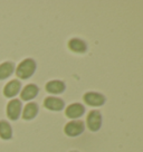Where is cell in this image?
Wrapping results in <instances>:
<instances>
[{
    "mask_svg": "<svg viewBox=\"0 0 143 152\" xmlns=\"http://www.w3.org/2000/svg\"><path fill=\"white\" fill-rule=\"evenodd\" d=\"M36 71V63L34 59L31 58H27L23 62L20 63L17 69H16V74L19 78H23V80H26V78H29L30 76L33 75Z\"/></svg>",
    "mask_w": 143,
    "mask_h": 152,
    "instance_id": "1",
    "label": "cell"
},
{
    "mask_svg": "<svg viewBox=\"0 0 143 152\" xmlns=\"http://www.w3.org/2000/svg\"><path fill=\"white\" fill-rule=\"evenodd\" d=\"M85 125L82 121H72L65 125L64 131L68 137H77L84 132Z\"/></svg>",
    "mask_w": 143,
    "mask_h": 152,
    "instance_id": "2",
    "label": "cell"
},
{
    "mask_svg": "<svg viewBox=\"0 0 143 152\" xmlns=\"http://www.w3.org/2000/svg\"><path fill=\"white\" fill-rule=\"evenodd\" d=\"M21 113V102L17 99L11 100L7 105V116L10 120H17L20 116Z\"/></svg>",
    "mask_w": 143,
    "mask_h": 152,
    "instance_id": "3",
    "label": "cell"
},
{
    "mask_svg": "<svg viewBox=\"0 0 143 152\" xmlns=\"http://www.w3.org/2000/svg\"><path fill=\"white\" fill-rule=\"evenodd\" d=\"M102 125V115L98 111H91L90 114L87 115V126L88 129L95 132V131H98V129L101 128Z\"/></svg>",
    "mask_w": 143,
    "mask_h": 152,
    "instance_id": "4",
    "label": "cell"
},
{
    "mask_svg": "<svg viewBox=\"0 0 143 152\" xmlns=\"http://www.w3.org/2000/svg\"><path fill=\"white\" fill-rule=\"evenodd\" d=\"M84 101L86 104L92 105V106H102L105 103V97L100 93L88 92L84 95Z\"/></svg>",
    "mask_w": 143,
    "mask_h": 152,
    "instance_id": "5",
    "label": "cell"
},
{
    "mask_svg": "<svg viewBox=\"0 0 143 152\" xmlns=\"http://www.w3.org/2000/svg\"><path fill=\"white\" fill-rule=\"evenodd\" d=\"M44 106L48 110H52V111H61L64 109L65 103H64V101L58 99V97L48 96L44 101Z\"/></svg>",
    "mask_w": 143,
    "mask_h": 152,
    "instance_id": "6",
    "label": "cell"
},
{
    "mask_svg": "<svg viewBox=\"0 0 143 152\" xmlns=\"http://www.w3.org/2000/svg\"><path fill=\"white\" fill-rule=\"evenodd\" d=\"M85 112V107L80 103H74L66 109V116L69 119H78Z\"/></svg>",
    "mask_w": 143,
    "mask_h": 152,
    "instance_id": "7",
    "label": "cell"
},
{
    "mask_svg": "<svg viewBox=\"0 0 143 152\" xmlns=\"http://www.w3.org/2000/svg\"><path fill=\"white\" fill-rule=\"evenodd\" d=\"M20 82L17 81V80H12V81H10L7 85L5 86V88H4V94L5 96L7 97H14L15 95H17L19 93L20 91Z\"/></svg>",
    "mask_w": 143,
    "mask_h": 152,
    "instance_id": "8",
    "label": "cell"
},
{
    "mask_svg": "<svg viewBox=\"0 0 143 152\" xmlns=\"http://www.w3.org/2000/svg\"><path fill=\"white\" fill-rule=\"evenodd\" d=\"M38 86L35 85V84H28V85L25 87L24 90L21 91L20 93V97L21 100L24 101H29L36 97V95L38 94Z\"/></svg>",
    "mask_w": 143,
    "mask_h": 152,
    "instance_id": "9",
    "label": "cell"
},
{
    "mask_svg": "<svg viewBox=\"0 0 143 152\" xmlns=\"http://www.w3.org/2000/svg\"><path fill=\"white\" fill-rule=\"evenodd\" d=\"M46 91L50 94H61L65 91V84L62 81H50L46 84Z\"/></svg>",
    "mask_w": 143,
    "mask_h": 152,
    "instance_id": "10",
    "label": "cell"
},
{
    "mask_svg": "<svg viewBox=\"0 0 143 152\" xmlns=\"http://www.w3.org/2000/svg\"><path fill=\"white\" fill-rule=\"evenodd\" d=\"M68 47L71 48V50L75 53H85L87 49V45L85 42H83L82 39L78 38H73L68 43Z\"/></svg>",
    "mask_w": 143,
    "mask_h": 152,
    "instance_id": "11",
    "label": "cell"
},
{
    "mask_svg": "<svg viewBox=\"0 0 143 152\" xmlns=\"http://www.w3.org/2000/svg\"><path fill=\"white\" fill-rule=\"evenodd\" d=\"M37 113H38V105L36 103H28L23 111V119L31 120L37 115Z\"/></svg>",
    "mask_w": 143,
    "mask_h": 152,
    "instance_id": "12",
    "label": "cell"
},
{
    "mask_svg": "<svg viewBox=\"0 0 143 152\" xmlns=\"http://www.w3.org/2000/svg\"><path fill=\"white\" fill-rule=\"evenodd\" d=\"M15 69V65L10 62H5L0 64V80H5L9 77Z\"/></svg>",
    "mask_w": 143,
    "mask_h": 152,
    "instance_id": "13",
    "label": "cell"
},
{
    "mask_svg": "<svg viewBox=\"0 0 143 152\" xmlns=\"http://www.w3.org/2000/svg\"><path fill=\"white\" fill-rule=\"evenodd\" d=\"M0 137L4 140H9L12 137V129L6 121H0Z\"/></svg>",
    "mask_w": 143,
    "mask_h": 152,
    "instance_id": "14",
    "label": "cell"
},
{
    "mask_svg": "<svg viewBox=\"0 0 143 152\" xmlns=\"http://www.w3.org/2000/svg\"><path fill=\"white\" fill-rule=\"evenodd\" d=\"M72 152H76V151H72Z\"/></svg>",
    "mask_w": 143,
    "mask_h": 152,
    "instance_id": "15",
    "label": "cell"
}]
</instances>
